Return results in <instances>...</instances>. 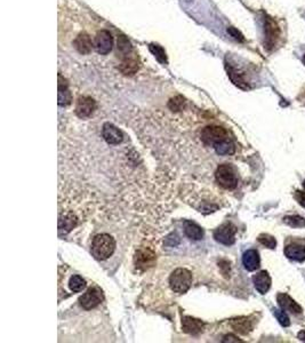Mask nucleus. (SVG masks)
I'll return each instance as SVG.
<instances>
[{
	"mask_svg": "<svg viewBox=\"0 0 305 343\" xmlns=\"http://www.w3.org/2000/svg\"><path fill=\"white\" fill-rule=\"evenodd\" d=\"M150 49H151V52L154 54V56H157V58L159 59L160 62L166 61V54H165L164 49L161 47L151 45V46H150Z\"/></svg>",
	"mask_w": 305,
	"mask_h": 343,
	"instance_id": "cd10ccee",
	"label": "nucleus"
},
{
	"mask_svg": "<svg viewBox=\"0 0 305 343\" xmlns=\"http://www.w3.org/2000/svg\"><path fill=\"white\" fill-rule=\"evenodd\" d=\"M102 136L107 143L112 144V146H117V144L121 143L124 140L123 132L110 123H107L103 125Z\"/></svg>",
	"mask_w": 305,
	"mask_h": 343,
	"instance_id": "9b49d317",
	"label": "nucleus"
},
{
	"mask_svg": "<svg viewBox=\"0 0 305 343\" xmlns=\"http://www.w3.org/2000/svg\"><path fill=\"white\" fill-rule=\"evenodd\" d=\"M95 108H96V103L89 96H82L79 97L76 104V114L79 118H88L94 112Z\"/></svg>",
	"mask_w": 305,
	"mask_h": 343,
	"instance_id": "f8f14e48",
	"label": "nucleus"
},
{
	"mask_svg": "<svg viewBox=\"0 0 305 343\" xmlns=\"http://www.w3.org/2000/svg\"><path fill=\"white\" fill-rule=\"evenodd\" d=\"M231 326L233 327V330L241 333V334H247V333L251 332L253 330V322L249 318L246 317H241V318H237V319H233L231 321Z\"/></svg>",
	"mask_w": 305,
	"mask_h": 343,
	"instance_id": "4be33fe9",
	"label": "nucleus"
},
{
	"mask_svg": "<svg viewBox=\"0 0 305 343\" xmlns=\"http://www.w3.org/2000/svg\"><path fill=\"white\" fill-rule=\"evenodd\" d=\"M242 263L245 269L248 271H255L259 267V255L255 250H249L243 253Z\"/></svg>",
	"mask_w": 305,
	"mask_h": 343,
	"instance_id": "f3484780",
	"label": "nucleus"
},
{
	"mask_svg": "<svg viewBox=\"0 0 305 343\" xmlns=\"http://www.w3.org/2000/svg\"><path fill=\"white\" fill-rule=\"evenodd\" d=\"M116 250V241L108 233H101L94 237L92 243L93 256L97 260H107Z\"/></svg>",
	"mask_w": 305,
	"mask_h": 343,
	"instance_id": "f257e3e1",
	"label": "nucleus"
},
{
	"mask_svg": "<svg viewBox=\"0 0 305 343\" xmlns=\"http://www.w3.org/2000/svg\"><path fill=\"white\" fill-rule=\"evenodd\" d=\"M236 232L237 228L233 225H231V223H224V225L215 230L214 238L219 244L230 246L233 245L234 241H236Z\"/></svg>",
	"mask_w": 305,
	"mask_h": 343,
	"instance_id": "423d86ee",
	"label": "nucleus"
},
{
	"mask_svg": "<svg viewBox=\"0 0 305 343\" xmlns=\"http://www.w3.org/2000/svg\"><path fill=\"white\" fill-rule=\"evenodd\" d=\"M273 314L276 316L277 320L280 322V325H282L283 327L291 325V320H289V317L284 312V310H273Z\"/></svg>",
	"mask_w": 305,
	"mask_h": 343,
	"instance_id": "bb28decb",
	"label": "nucleus"
},
{
	"mask_svg": "<svg viewBox=\"0 0 305 343\" xmlns=\"http://www.w3.org/2000/svg\"><path fill=\"white\" fill-rule=\"evenodd\" d=\"M182 329L183 332L188 334L196 335L204 331V322L192 317H183L182 318Z\"/></svg>",
	"mask_w": 305,
	"mask_h": 343,
	"instance_id": "dca6fc26",
	"label": "nucleus"
},
{
	"mask_svg": "<svg viewBox=\"0 0 305 343\" xmlns=\"http://www.w3.org/2000/svg\"><path fill=\"white\" fill-rule=\"evenodd\" d=\"M284 254L288 258L294 261H304L305 260V247L297 245V244H291L284 248Z\"/></svg>",
	"mask_w": 305,
	"mask_h": 343,
	"instance_id": "6ab92c4d",
	"label": "nucleus"
},
{
	"mask_svg": "<svg viewBox=\"0 0 305 343\" xmlns=\"http://www.w3.org/2000/svg\"><path fill=\"white\" fill-rule=\"evenodd\" d=\"M264 30H266V42H264V45H266L267 51H271L276 46L277 41L280 36V30L276 21L268 16L266 18V28H264Z\"/></svg>",
	"mask_w": 305,
	"mask_h": 343,
	"instance_id": "6e6552de",
	"label": "nucleus"
},
{
	"mask_svg": "<svg viewBox=\"0 0 305 343\" xmlns=\"http://www.w3.org/2000/svg\"><path fill=\"white\" fill-rule=\"evenodd\" d=\"M215 177H216L218 185L222 188L227 189V190H233L238 186V177L236 171L229 164L219 165L217 167L216 173H215Z\"/></svg>",
	"mask_w": 305,
	"mask_h": 343,
	"instance_id": "7ed1b4c3",
	"label": "nucleus"
},
{
	"mask_svg": "<svg viewBox=\"0 0 305 343\" xmlns=\"http://www.w3.org/2000/svg\"><path fill=\"white\" fill-rule=\"evenodd\" d=\"M277 300L282 310L289 311V312H292V314H297V315L302 314L301 306H299L297 302H295L288 294H284V293H279L277 296Z\"/></svg>",
	"mask_w": 305,
	"mask_h": 343,
	"instance_id": "ddd939ff",
	"label": "nucleus"
},
{
	"mask_svg": "<svg viewBox=\"0 0 305 343\" xmlns=\"http://www.w3.org/2000/svg\"><path fill=\"white\" fill-rule=\"evenodd\" d=\"M257 239H258L259 243L262 244V245H264L268 248H271V250L276 248V246H277V240L274 239L272 236L267 235V233H263V235L259 236Z\"/></svg>",
	"mask_w": 305,
	"mask_h": 343,
	"instance_id": "a878e982",
	"label": "nucleus"
},
{
	"mask_svg": "<svg viewBox=\"0 0 305 343\" xmlns=\"http://www.w3.org/2000/svg\"><path fill=\"white\" fill-rule=\"evenodd\" d=\"M103 301V293L99 290L98 287H92L89 290L84 293L80 296L79 302L85 310H92L94 308H96L98 305H101Z\"/></svg>",
	"mask_w": 305,
	"mask_h": 343,
	"instance_id": "0eeeda50",
	"label": "nucleus"
},
{
	"mask_svg": "<svg viewBox=\"0 0 305 343\" xmlns=\"http://www.w3.org/2000/svg\"><path fill=\"white\" fill-rule=\"evenodd\" d=\"M254 286L261 294H266L271 287V278L267 271H261L253 277Z\"/></svg>",
	"mask_w": 305,
	"mask_h": 343,
	"instance_id": "2eb2a0df",
	"label": "nucleus"
},
{
	"mask_svg": "<svg viewBox=\"0 0 305 343\" xmlns=\"http://www.w3.org/2000/svg\"><path fill=\"white\" fill-rule=\"evenodd\" d=\"M295 198H296V200L298 201L299 205L305 208V192L297 190L295 192Z\"/></svg>",
	"mask_w": 305,
	"mask_h": 343,
	"instance_id": "c85d7f7f",
	"label": "nucleus"
},
{
	"mask_svg": "<svg viewBox=\"0 0 305 343\" xmlns=\"http://www.w3.org/2000/svg\"><path fill=\"white\" fill-rule=\"evenodd\" d=\"M183 228H184V233L190 238V239L193 240H200L204 236V231L202 229L200 228L197 223H194L192 221H186L183 223Z\"/></svg>",
	"mask_w": 305,
	"mask_h": 343,
	"instance_id": "aec40b11",
	"label": "nucleus"
},
{
	"mask_svg": "<svg viewBox=\"0 0 305 343\" xmlns=\"http://www.w3.org/2000/svg\"><path fill=\"white\" fill-rule=\"evenodd\" d=\"M223 342H240V340L233 335H227L226 337H224Z\"/></svg>",
	"mask_w": 305,
	"mask_h": 343,
	"instance_id": "7c9ffc66",
	"label": "nucleus"
},
{
	"mask_svg": "<svg viewBox=\"0 0 305 343\" xmlns=\"http://www.w3.org/2000/svg\"><path fill=\"white\" fill-rule=\"evenodd\" d=\"M72 101L71 92L69 89V85L62 74H58V104L59 106H69Z\"/></svg>",
	"mask_w": 305,
	"mask_h": 343,
	"instance_id": "4468645a",
	"label": "nucleus"
},
{
	"mask_svg": "<svg viewBox=\"0 0 305 343\" xmlns=\"http://www.w3.org/2000/svg\"><path fill=\"white\" fill-rule=\"evenodd\" d=\"M215 149V151H216L217 155L219 156H230V155H233L234 151H236V147H234V144L231 140H224L222 142H218L217 144H215L213 147Z\"/></svg>",
	"mask_w": 305,
	"mask_h": 343,
	"instance_id": "5701e85b",
	"label": "nucleus"
},
{
	"mask_svg": "<svg viewBox=\"0 0 305 343\" xmlns=\"http://www.w3.org/2000/svg\"><path fill=\"white\" fill-rule=\"evenodd\" d=\"M113 38L109 30L102 29L94 36V49L99 55H107L112 49Z\"/></svg>",
	"mask_w": 305,
	"mask_h": 343,
	"instance_id": "39448f33",
	"label": "nucleus"
},
{
	"mask_svg": "<svg viewBox=\"0 0 305 343\" xmlns=\"http://www.w3.org/2000/svg\"><path fill=\"white\" fill-rule=\"evenodd\" d=\"M69 287L73 293H79V292H82L85 287H86V280H85L83 277L74 275L70 278Z\"/></svg>",
	"mask_w": 305,
	"mask_h": 343,
	"instance_id": "b1692460",
	"label": "nucleus"
},
{
	"mask_svg": "<svg viewBox=\"0 0 305 343\" xmlns=\"http://www.w3.org/2000/svg\"><path fill=\"white\" fill-rule=\"evenodd\" d=\"M297 337H298V340L299 341H302V342H305V330L301 331L297 334Z\"/></svg>",
	"mask_w": 305,
	"mask_h": 343,
	"instance_id": "2f4dec72",
	"label": "nucleus"
},
{
	"mask_svg": "<svg viewBox=\"0 0 305 343\" xmlns=\"http://www.w3.org/2000/svg\"><path fill=\"white\" fill-rule=\"evenodd\" d=\"M192 285V275L188 269L184 268H178V269L174 270V272L169 278V286H171L172 291L178 294H183L187 293L189 288Z\"/></svg>",
	"mask_w": 305,
	"mask_h": 343,
	"instance_id": "f03ea898",
	"label": "nucleus"
},
{
	"mask_svg": "<svg viewBox=\"0 0 305 343\" xmlns=\"http://www.w3.org/2000/svg\"><path fill=\"white\" fill-rule=\"evenodd\" d=\"M283 222L292 228H305V218L298 215L286 216L283 218Z\"/></svg>",
	"mask_w": 305,
	"mask_h": 343,
	"instance_id": "393cba45",
	"label": "nucleus"
},
{
	"mask_svg": "<svg viewBox=\"0 0 305 343\" xmlns=\"http://www.w3.org/2000/svg\"><path fill=\"white\" fill-rule=\"evenodd\" d=\"M78 222V218L73 213H67L63 216H59L58 220V229L59 232H64L68 233L72 230V229L76 227Z\"/></svg>",
	"mask_w": 305,
	"mask_h": 343,
	"instance_id": "a211bd4d",
	"label": "nucleus"
},
{
	"mask_svg": "<svg viewBox=\"0 0 305 343\" xmlns=\"http://www.w3.org/2000/svg\"><path fill=\"white\" fill-rule=\"evenodd\" d=\"M303 63H304V64H305V55H304V56H303Z\"/></svg>",
	"mask_w": 305,
	"mask_h": 343,
	"instance_id": "473e14b6",
	"label": "nucleus"
},
{
	"mask_svg": "<svg viewBox=\"0 0 305 343\" xmlns=\"http://www.w3.org/2000/svg\"><path fill=\"white\" fill-rule=\"evenodd\" d=\"M303 188H304V189H305V180H304V181H303Z\"/></svg>",
	"mask_w": 305,
	"mask_h": 343,
	"instance_id": "72a5a7b5",
	"label": "nucleus"
},
{
	"mask_svg": "<svg viewBox=\"0 0 305 343\" xmlns=\"http://www.w3.org/2000/svg\"><path fill=\"white\" fill-rule=\"evenodd\" d=\"M229 134L226 128L217 125H211L205 127L201 131V141L205 146L214 147L218 142L228 140Z\"/></svg>",
	"mask_w": 305,
	"mask_h": 343,
	"instance_id": "20e7f679",
	"label": "nucleus"
},
{
	"mask_svg": "<svg viewBox=\"0 0 305 343\" xmlns=\"http://www.w3.org/2000/svg\"><path fill=\"white\" fill-rule=\"evenodd\" d=\"M73 46L77 49V52L82 55H88L94 48V37L92 38L91 34L87 32H79L76 39L73 41Z\"/></svg>",
	"mask_w": 305,
	"mask_h": 343,
	"instance_id": "1a4fd4ad",
	"label": "nucleus"
},
{
	"mask_svg": "<svg viewBox=\"0 0 305 343\" xmlns=\"http://www.w3.org/2000/svg\"><path fill=\"white\" fill-rule=\"evenodd\" d=\"M229 32L231 33L232 36H233L234 38H236V39H239V41H242V36H241V33H240V32L238 31V30H236V29L231 28V29L229 30Z\"/></svg>",
	"mask_w": 305,
	"mask_h": 343,
	"instance_id": "c756f323",
	"label": "nucleus"
},
{
	"mask_svg": "<svg viewBox=\"0 0 305 343\" xmlns=\"http://www.w3.org/2000/svg\"><path fill=\"white\" fill-rule=\"evenodd\" d=\"M119 70L124 74H134L138 70V62L135 57H131L128 55L123 58L121 63L119 64Z\"/></svg>",
	"mask_w": 305,
	"mask_h": 343,
	"instance_id": "412c9836",
	"label": "nucleus"
},
{
	"mask_svg": "<svg viewBox=\"0 0 305 343\" xmlns=\"http://www.w3.org/2000/svg\"><path fill=\"white\" fill-rule=\"evenodd\" d=\"M156 261V254L149 248H142L136 253L135 256V266L139 270H147L153 266Z\"/></svg>",
	"mask_w": 305,
	"mask_h": 343,
	"instance_id": "9d476101",
	"label": "nucleus"
}]
</instances>
